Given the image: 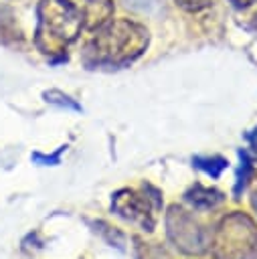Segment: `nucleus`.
I'll return each mask as SVG.
<instances>
[{
    "label": "nucleus",
    "mask_w": 257,
    "mask_h": 259,
    "mask_svg": "<svg viewBox=\"0 0 257 259\" xmlns=\"http://www.w3.org/2000/svg\"><path fill=\"white\" fill-rule=\"evenodd\" d=\"M148 45V32L144 26L132 20H107L95 28L93 38L87 45L89 55L99 63H121L138 57Z\"/></svg>",
    "instance_id": "nucleus-1"
},
{
    "label": "nucleus",
    "mask_w": 257,
    "mask_h": 259,
    "mask_svg": "<svg viewBox=\"0 0 257 259\" xmlns=\"http://www.w3.org/2000/svg\"><path fill=\"white\" fill-rule=\"evenodd\" d=\"M83 28V16L79 6L67 0H42L40 2V26L38 40L47 38L49 47H63L77 38Z\"/></svg>",
    "instance_id": "nucleus-2"
},
{
    "label": "nucleus",
    "mask_w": 257,
    "mask_h": 259,
    "mask_svg": "<svg viewBox=\"0 0 257 259\" xmlns=\"http://www.w3.org/2000/svg\"><path fill=\"white\" fill-rule=\"evenodd\" d=\"M239 225H233V217L225 219L223 227H221V237L223 241L219 243V249L223 247L227 253L223 259L231 257V259H245L247 251L253 249V243H255V227L253 223L239 214Z\"/></svg>",
    "instance_id": "nucleus-3"
},
{
    "label": "nucleus",
    "mask_w": 257,
    "mask_h": 259,
    "mask_svg": "<svg viewBox=\"0 0 257 259\" xmlns=\"http://www.w3.org/2000/svg\"><path fill=\"white\" fill-rule=\"evenodd\" d=\"M81 16H83V26L87 28H99L107 20H111L113 4L111 0H81Z\"/></svg>",
    "instance_id": "nucleus-4"
},
{
    "label": "nucleus",
    "mask_w": 257,
    "mask_h": 259,
    "mask_svg": "<svg viewBox=\"0 0 257 259\" xmlns=\"http://www.w3.org/2000/svg\"><path fill=\"white\" fill-rule=\"evenodd\" d=\"M194 164L200 168V170H204L206 174H210V176H219L223 170H225V166H227V162L223 160V158H194Z\"/></svg>",
    "instance_id": "nucleus-5"
},
{
    "label": "nucleus",
    "mask_w": 257,
    "mask_h": 259,
    "mask_svg": "<svg viewBox=\"0 0 257 259\" xmlns=\"http://www.w3.org/2000/svg\"><path fill=\"white\" fill-rule=\"evenodd\" d=\"M241 158H243V166L239 170V178H237V186H235V192H241V188L245 186L247 182V176H249V170H251V164H249V158L245 152H241Z\"/></svg>",
    "instance_id": "nucleus-6"
},
{
    "label": "nucleus",
    "mask_w": 257,
    "mask_h": 259,
    "mask_svg": "<svg viewBox=\"0 0 257 259\" xmlns=\"http://www.w3.org/2000/svg\"><path fill=\"white\" fill-rule=\"evenodd\" d=\"M182 8H186V10H200V8H204V6H208L210 4V0H176Z\"/></svg>",
    "instance_id": "nucleus-7"
},
{
    "label": "nucleus",
    "mask_w": 257,
    "mask_h": 259,
    "mask_svg": "<svg viewBox=\"0 0 257 259\" xmlns=\"http://www.w3.org/2000/svg\"><path fill=\"white\" fill-rule=\"evenodd\" d=\"M251 140H253V142H255V146H257V132H255V134L251 136Z\"/></svg>",
    "instance_id": "nucleus-8"
}]
</instances>
